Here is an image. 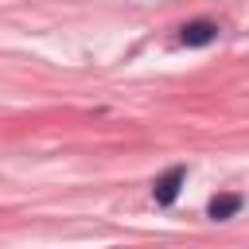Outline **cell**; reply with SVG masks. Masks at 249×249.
<instances>
[{
  "instance_id": "cell-1",
  "label": "cell",
  "mask_w": 249,
  "mask_h": 249,
  "mask_svg": "<svg viewBox=\"0 0 249 249\" xmlns=\"http://www.w3.org/2000/svg\"><path fill=\"white\" fill-rule=\"evenodd\" d=\"M183 183H187V167H167V171L152 183V198H156V206H171V202L179 198Z\"/></svg>"
},
{
  "instance_id": "cell-3",
  "label": "cell",
  "mask_w": 249,
  "mask_h": 249,
  "mask_svg": "<svg viewBox=\"0 0 249 249\" xmlns=\"http://www.w3.org/2000/svg\"><path fill=\"white\" fill-rule=\"evenodd\" d=\"M241 206H245L241 195H214V198L206 202V218H214V222H230L233 214H241Z\"/></svg>"
},
{
  "instance_id": "cell-2",
  "label": "cell",
  "mask_w": 249,
  "mask_h": 249,
  "mask_svg": "<svg viewBox=\"0 0 249 249\" xmlns=\"http://www.w3.org/2000/svg\"><path fill=\"white\" fill-rule=\"evenodd\" d=\"M218 39V23L214 19H191L179 27V43L183 47H210Z\"/></svg>"
}]
</instances>
